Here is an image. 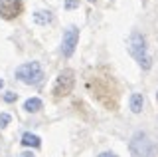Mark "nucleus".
<instances>
[{
	"instance_id": "f257e3e1",
	"label": "nucleus",
	"mask_w": 158,
	"mask_h": 157,
	"mask_svg": "<svg viewBox=\"0 0 158 157\" xmlns=\"http://www.w3.org/2000/svg\"><path fill=\"white\" fill-rule=\"evenodd\" d=\"M128 52L136 58L138 64H140L144 70H148V68L152 66V60L146 52V40H144L142 34H138V32L131 34V38H128Z\"/></svg>"
},
{
	"instance_id": "f03ea898",
	"label": "nucleus",
	"mask_w": 158,
	"mask_h": 157,
	"mask_svg": "<svg viewBox=\"0 0 158 157\" xmlns=\"http://www.w3.org/2000/svg\"><path fill=\"white\" fill-rule=\"evenodd\" d=\"M16 78L20 82H24V84L32 86V84H40L44 80V72L38 62H28V64H22L20 68H16Z\"/></svg>"
},
{
	"instance_id": "7ed1b4c3",
	"label": "nucleus",
	"mask_w": 158,
	"mask_h": 157,
	"mask_svg": "<svg viewBox=\"0 0 158 157\" xmlns=\"http://www.w3.org/2000/svg\"><path fill=\"white\" fill-rule=\"evenodd\" d=\"M131 151L135 157H152L154 153V143L146 133H136L131 139Z\"/></svg>"
},
{
	"instance_id": "20e7f679",
	"label": "nucleus",
	"mask_w": 158,
	"mask_h": 157,
	"mask_svg": "<svg viewBox=\"0 0 158 157\" xmlns=\"http://www.w3.org/2000/svg\"><path fill=\"white\" fill-rule=\"evenodd\" d=\"M73 84H75V74H73V70L59 72V76L56 78V86H53V94L57 97L69 96L73 90Z\"/></svg>"
},
{
	"instance_id": "39448f33",
	"label": "nucleus",
	"mask_w": 158,
	"mask_h": 157,
	"mask_svg": "<svg viewBox=\"0 0 158 157\" xmlns=\"http://www.w3.org/2000/svg\"><path fill=\"white\" fill-rule=\"evenodd\" d=\"M79 42V30L75 26H69L65 32H63V40H61V54L65 58H69L73 52H75V46Z\"/></svg>"
},
{
	"instance_id": "423d86ee",
	"label": "nucleus",
	"mask_w": 158,
	"mask_h": 157,
	"mask_svg": "<svg viewBox=\"0 0 158 157\" xmlns=\"http://www.w3.org/2000/svg\"><path fill=\"white\" fill-rule=\"evenodd\" d=\"M22 10H24L22 0H2V2H0V16H2L4 20L16 18Z\"/></svg>"
},
{
	"instance_id": "0eeeda50",
	"label": "nucleus",
	"mask_w": 158,
	"mask_h": 157,
	"mask_svg": "<svg viewBox=\"0 0 158 157\" xmlns=\"http://www.w3.org/2000/svg\"><path fill=\"white\" fill-rule=\"evenodd\" d=\"M34 22L36 24H49V22H53V14L49 12V10H40V12H36L34 14Z\"/></svg>"
},
{
	"instance_id": "6e6552de",
	"label": "nucleus",
	"mask_w": 158,
	"mask_h": 157,
	"mask_svg": "<svg viewBox=\"0 0 158 157\" xmlns=\"http://www.w3.org/2000/svg\"><path fill=\"white\" fill-rule=\"evenodd\" d=\"M42 100L40 97H30V100H26V104H24V110L30 111V114H34V111H40L42 110Z\"/></svg>"
},
{
	"instance_id": "1a4fd4ad",
	"label": "nucleus",
	"mask_w": 158,
	"mask_h": 157,
	"mask_svg": "<svg viewBox=\"0 0 158 157\" xmlns=\"http://www.w3.org/2000/svg\"><path fill=\"white\" fill-rule=\"evenodd\" d=\"M142 104H144V100H142L140 94H132L131 96V110L135 111V114H140L142 111Z\"/></svg>"
},
{
	"instance_id": "9d476101",
	"label": "nucleus",
	"mask_w": 158,
	"mask_h": 157,
	"mask_svg": "<svg viewBox=\"0 0 158 157\" xmlns=\"http://www.w3.org/2000/svg\"><path fill=\"white\" fill-rule=\"evenodd\" d=\"M22 143L26 145V147H40V137L38 135H34V133H24L22 135Z\"/></svg>"
},
{
	"instance_id": "9b49d317",
	"label": "nucleus",
	"mask_w": 158,
	"mask_h": 157,
	"mask_svg": "<svg viewBox=\"0 0 158 157\" xmlns=\"http://www.w3.org/2000/svg\"><path fill=\"white\" fill-rule=\"evenodd\" d=\"M79 6V0H65V8L67 10H73V8Z\"/></svg>"
},
{
	"instance_id": "f8f14e48",
	"label": "nucleus",
	"mask_w": 158,
	"mask_h": 157,
	"mask_svg": "<svg viewBox=\"0 0 158 157\" xmlns=\"http://www.w3.org/2000/svg\"><path fill=\"white\" fill-rule=\"evenodd\" d=\"M10 123V115L8 114H2V115H0V127H6Z\"/></svg>"
},
{
	"instance_id": "ddd939ff",
	"label": "nucleus",
	"mask_w": 158,
	"mask_h": 157,
	"mask_svg": "<svg viewBox=\"0 0 158 157\" xmlns=\"http://www.w3.org/2000/svg\"><path fill=\"white\" fill-rule=\"evenodd\" d=\"M4 100H6V101H14V100H16V94H12V92H8V94L4 96Z\"/></svg>"
},
{
	"instance_id": "4468645a",
	"label": "nucleus",
	"mask_w": 158,
	"mask_h": 157,
	"mask_svg": "<svg viewBox=\"0 0 158 157\" xmlns=\"http://www.w3.org/2000/svg\"><path fill=\"white\" fill-rule=\"evenodd\" d=\"M18 157H36V155H34L32 151H26V153H22V155H18Z\"/></svg>"
},
{
	"instance_id": "2eb2a0df",
	"label": "nucleus",
	"mask_w": 158,
	"mask_h": 157,
	"mask_svg": "<svg viewBox=\"0 0 158 157\" xmlns=\"http://www.w3.org/2000/svg\"><path fill=\"white\" fill-rule=\"evenodd\" d=\"M99 157H117V155H115V153H109V151H107V153H101Z\"/></svg>"
},
{
	"instance_id": "dca6fc26",
	"label": "nucleus",
	"mask_w": 158,
	"mask_h": 157,
	"mask_svg": "<svg viewBox=\"0 0 158 157\" xmlns=\"http://www.w3.org/2000/svg\"><path fill=\"white\" fill-rule=\"evenodd\" d=\"M2 86H4V82H2V80H0V87H2Z\"/></svg>"
},
{
	"instance_id": "f3484780",
	"label": "nucleus",
	"mask_w": 158,
	"mask_h": 157,
	"mask_svg": "<svg viewBox=\"0 0 158 157\" xmlns=\"http://www.w3.org/2000/svg\"><path fill=\"white\" fill-rule=\"evenodd\" d=\"M89 2H95V0H89Z\"/></svg>"
}]
</instances>
